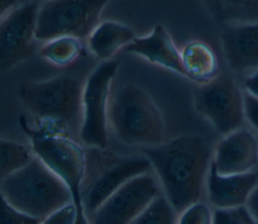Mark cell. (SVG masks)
Wrapping results in <instances>:
<instances>
[{
	"instance_id": "cell-1",
	"label": "cell",
	"mask_w": 258,
	"mask_h": 224,
	"mask_svg": "<svg viewBox=\"0 0 258 224\" xmlns=\"http://www.w3.org/2000/svg\"><path fill=\"white\" fill-rule=\"evenodd\" d=\"M142 151L157 175L163 195L177 214L201 201L214 151L204 137L180 135L144 147Z\"/></svg>"
},
{
	"instance_id": "cell-2",
	"label": "cell",
	"mask_w": 258,
	"mask_h": 224,
	"mask_svg": "<svg viewBox=\"0 0 258 224\" xmlns=\"http://www.w3.org/2000/svg\"><path fill=\"white\" fill-rule=\"evenodd\" d=\"M19 123L29 138L34 154L69 188L77 211L75 224H92L82 200L87 162L86 150L70 136L68 130L38 124L31 126L25 116L19 118Z\"/></svg>"
},
{
	"instance_id": "cell-3",
	"label": "cell",
	"mask_w": 258,
	"mask_h": 224,
	"mask_svg": "<svg viewBox=\"0 0 258 224\" xmlns=\"http://www.w3.org/2000/svg\"><path fill=\"white\" fill-rule=\"evenodd\" d=\"M108 121L117 139L129 146L162 143L165 124L150 94L135 84L120 87L110 99Z\"/></svg>"
},
{
	"instance_id": "cell-4",
	"label": "cell",
	"mask_w": 258,
	"mask_h": 224,
	"mask_svg": "<svg viewBox=\"0 0 258 224\" xmlns=\"http://www.w3.org/2000/svg\"><path fill=\"white\" fill-rule=\"evenodd\" d=\"M0 188L3 200L40 219L73 203L67 185L36 155L20 171L1 179Z\"/></svg>"
},
{
	"instance_id": "cell-5",
	"label": "cell",
	"mask_w": 258,
	"mask_h": 224,
	"mask_svg": "<svg viewBox=\"0 0 258 224\" xmlns=\"http://www.w3.org/2000/svg\"><path fill=\"white\" fill-rule=\"evenodd\" d=\"M86 154L82 200L89 214H93L126 183L152 170L145 155L120 156L98 147H89Z\"/></svg>"
},
{
	"instance_id": "cell-6",
	"label": "cell",
	"mask_w": 258,
	"mask_h": 224,
	"mask_svg": "<svg viewBox=\"0 0 258 224\" xmlns=\"http://www.w3.org/2000/svg\"><path fill=\"white\" fill-rule=\"evenodd\" d=\"M82 84L71 76L25 82L19 87L21 103L36 124L64 130L82 113Z\"/></svg>"
},
{
	"instance_id": "cell-7",
	"label": "cell",
	"mask_w": 258,
	"mask_h": 224,
	"mask_svg": "<svg viewBox=\"0 0 258 224\" xmlns=\"http://www.w3.org/2000/svg\"><path fill=\"white\" fill-rule=\"evenodd\" d=\"M109 0H47L39 7L35 36L47 41L59 36L88 38L99 24Z\"/></svg>"
},
{
	"instance_id": "cell-8",
	"label": "cell",
	"mask_w": 258,
	"mask_h": 224,
	"mask_svg": "<svg viewBox=\"0 0 258 224\" xmlns=\"http://www.w3.org/2000/svg\"><path fill=\"white\" fill-rule=\"evenodd\" d=\"M196 111L222 135L242 128L245 117L244 91L228 74H218L194 92Z\"/></svg>"
},
{
	"instance_id": "cell-9",
	"label": "cell",
	"mask_w": 258,
	"mask_h": 224,
	"mask_svg": "<svg viewBox=\"0 0 258 224\" xmlns=\"http://www.w3.org/2000/svg\"><path fill=\"white\" fill-rule=\"evenodd\" d=\"M118 66L117 60L103 61L90 73L83 85L80 137L89 147H107L110 86Z\"/></svg>"
},
{
	"instance_id": "cell-10",
	"label": "cell",
	"mask_w": 258,
	"mask_h": 224,
	"mask_svg": "<svg viewBox=\"0 0 258 224\" xmlns=\"http://www.w3.org/2000/svg\"><path fill=\"white\" fill-rule=\"evenodd\" d=\"M39 6L35 2L17 6L1 17V70L9 71L33 57Z\"/></svg>"
},
{
	"instance_id": "cell-11",
	"label": "cell",
	"mask_w": 258,
	"mask_h": 224,
	"mask_svg": "<svg viewBox=\"0 0 258 224\" xmlns=\"http://www.w3.org/2000/svg\"><path fill=\"white\" fill-rule=\"evenodd\" d=\"M159 194V185L149 173L136 177L92 214V224H130Z\"/></svg>"
},
{
	"instance_id": "cell-12",
	"label": "cell",
	"mask_w": 258,
	"mask_h": 224,
	"mask_svg": "<svg viewBox=\"0 0 258 224\" xmlns=\"http://www.w3.org/2000/svg\"><path fill=\"white\" fill-rule=\"evenodd\" d=\"M212 165L223 176L256 171L258 137L252 130L244 127L224 135L213 151Z\"/></svg>"
},
{
	"instance_id": "cell-13",
	"label": "cell",
	"mask_w": 258,
	"mask_h": 224,
	"mask_svg": "<svg viewBox=\"0 0 258 224\" xmlns=\"http://www.w3.org/2000/svg\"><path fill=\"white\" fill-rule=\"evenodd\" d=\"M221 46L233 71L251 73L258 70V22L222 27Z\"/></svg>"
},
{
	"instance_id": "cell-14",
	"label": "cell",
	"mask_w": 258,
	"mask_h": 224,
	"mask_svg": "<svg viewBox=\"0 0 258 224\" xmlns=\"http://www.w3.org/2000/svg\"><path fill=\"white\" fill-rule=\"evenodd\" d=\"M257 184L258 171L223 176L218 174L211 163L206 183L207 198L215 209L245 206Z\"/></svg>"
},
{
	"instance_id": "cell-15",
	"label": "cell",
	"mask_w": 258,
	"mask_h": 224,
	"mask_svg": "<svg viewBox=\"0 0 258 224\" xmlns=\"http://www.w3.org/2000/svg\"><path fill=\"white\" fill-rule=\"evenodd\" d=\"M124 49L126 52L138 55L150 64L186 78L181 53L166 28L161 24H156L146 35L136 37Z\"/></svg>"
},
{
	"instance_id": "cell-16",
	"label": "cell",
	"mask_w": 258,
	"mask_h": 224,
	"mask_svg": "<svg viewBox=\"0 0 258 224\" xmlns=\"http://www.w3.org/2000/svg\"><path fill=\"white\" fill-rule=\"evenodd\" d=\"M136 38L131 27L116 21H104L93 29L88 36V46L92 53L102 60L108 61L122 47H126Z\"/></svg>"
},
{
	"instance_id": "cell-17",
	"label": "cell",
	"mask_w": 258,
	"mask_h": 224,
	"mask_svg": "<svg viewBox=\"0 0 258 224\" xmlns=\"http://www.w3.org/2000/svg\"><path fill=\"white\" fill-rule=\"evenodd\" d=\"M186 78L204 84L218 75L219 61L213 47L203 40H190L180 50Z\"/></svg>"
},
{
	"instance_id": "cell-18",
	"label": "cell",
	"mask_w": 258,
	"mask_h": 224,
	"mask_svg": "<svg viewBox=\"0 0 258 224\" xmlns=\"http://www.w3.org/2000/svg\"><path fill=\"white\" fill-rule=\"evenodd\" d=\"M210 17L222 27L258 22V0H200Z\"/></svg>"
},
{
	"instance_id": "cell-19",
	"label": "cell",
	"mask_w": 258,
	"mask_h": 224,
	"mask_svg": "<svg viewBox=\"0 0 258 224\" xmlns=\"http://www.w3.org/2000/svg\"><path fill=\"white\" fill-rule=\"evenodd\" d=\"M81 39L73 36H59L44 41L39 49L40 57L53 66L64 67L81 55Z\"/></svg>"
},
{
	"instance_id": "cell-20",
	"label": "cell",
	"mask_w": 258,
	"mask_h": 224,
	"mask_svg": "<svg viewBox=\"0 0 258 224\" xmlns=\"http://www.w3.org/2000/svg\"><path fill=\"white\" fill-rule=\"evenodd\" d=\"M1 161L0 175L4 179L24 166H26L35 156L31 147L9 139L1 138Z\"/></svg>"
},
{
	"instance_id": "cell-21",
	"label": "cell",
	"mask_w": 258,
	"mask_h": 224,
	"mask_svg": "<svg viewBox=\"0 0 258 224\" xmlns=\"http://www.w3.org/2000/svg\"><path fill=\"white\" fill-rule=\"evenodd\" d=\"M177 213L163 194H159L130 224H176Z\"/></svg>"
},
{
	"instance_id": "cell-22",
	"label": "cell",
	"mask_w": 258,
	"mask_h": 224,
	"mask_svg": "<svg viewBox=\"0 0 258 224\" xmlns=\"http://www.w3.org/2000/svg\"><path fill=\"white\" fill-rule=\"evenodd\" d=\"M212 224H258L245 206L214 209Z\"/></svg>"
},
{
	"instance_id": "cell-23",
	"label": "cell",
	"mask_w": 258,
	"mask_h": 224,
	"mask_svg": "<svg viewBox=\"0 0 258 224\" xmlns=\"http://www.w3.org/2000/svg\"><path fill=\"white\" fill-rule=\"evenodd\" d=\"M213 211L203 202H197L178 214L176 224H212Z\"/></svg>"
},
{
	"instance_id": "cell-24",
	"label": "cell",
	"mask_w": 258,
	"mask_h": 224,
	"mask_svg": "<svg viewBox=\"0 0 258 224\" xmlns=\"http://www.w3.org/2000/svg\"><path fill=\"white\" fill-rule=\"evenodd\" d=\"M43 219L26 214L2 199L1 224H41Z\"/></svg>"
},
{
	"instance_id": "cell-25",
	"label": "cell",
	"mask_w": 258,
	"mask_h": 224,
	"mask_svg": "<svg viewBox=\"0 0 258 224\" xmlns=\"http://www.w3.org/2000/svg\"><path fill=\"white\" fill-rule=\"evenodd\" d=\"M76 218V207L71 203L43 219L41 224H75Z\"/></svg>"
},
{
	"instance_id": "cell-26",
	"label": "cell",
	"mask_w": 258,
	"mask_h": 224,
	"mask_svg": "<svg viewBox=\"0 0 258 224\" xmlns=\"http://www.w3.org/2000/svg\"><path fill=\"white\" fill-rule=\"evenodd\" d=\"M244 102L246 121L258 133V98L244 92Z\"/></svg>"
},
{
	"instance_id": "cell-27",
	"label": "cell",
	"mask_w": 258,
	"mask_h": 224,
	"mask_svg": "<svg viewBox=\"0 0 258 224\" xmlns=\"http://www.w3.org/2000/svg\"><path fill=\"white\" fill-rule=\"evenodd\" d=\"M244 92L258 98V70L249 73L243 82Z\"/></svg>"
},
{
	"instance_id": "cell-28",
	"label": "cell",
	"mask_w": 258,
	"mask_h": 224,
	"mask_svg": "<svg viewBox=\"0 0 258 224\" xmlns=\"http://www.w3.org/2000/svg\"><path fill=\"white\" fill-rule=\"evenodd\" d=\"M246 207L248 208V210L250 211V213L258 223V184L256 185L253 192L251 193L246 203Z\"/></svg>"
},
{
	"instance_id": "cell-29",
	"label": "cell",
	"mask_w": 258,
	"mask_h": 224,
	"mask_svg": "<svg viewBox=\"0 0 258 224\" xmlns=\"http://www.w3.org/2000/svg\"><path fill=\"white\" fill-rule=\"evenodd\" d=\"M18 0H1V17L17 7Z\"/></svg>"
}]
</instances>
